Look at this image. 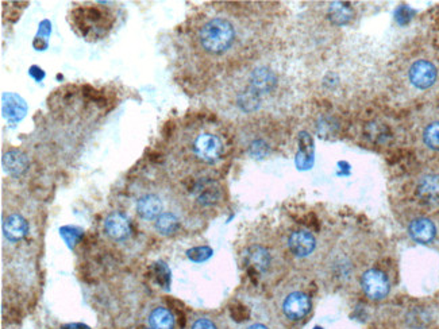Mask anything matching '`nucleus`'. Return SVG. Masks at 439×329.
<instances>
[{
    "mask_svg": "<svg viewBox=\"0 0 439 329\" xmlns=\"http://www.w3.org/2000/svg\"><path fill=\"white\" fill-rule=\"evenodd\" d=\"M276 84V77L268 69H257L251 76V87L253 92L263 93L273 88Z\"/></svg>",
    "mask_w": 439,
    "mask_h": 329,
    "instance_id": "nucleus-15",
    "label": "nucleus"
},
{
    "mask_svg": "<svg viewBox=\"0 0 439 329\" xmlns=\"http://www.w3.org/2000/svg\"><path fill=\"white\" fill-rule=\"evenodd\" d=\"M29 232V224L21 215H10L3 221V234L10 241H22Z\"/></svg>",
    "mask_w": 439,
    "mask_h": 329,
    "instance_id": "nucleus-10",
    "label": "nucleus"
},
{
    "mask_svg": "<svg viewBox=\"0 0 439 329\" xmlns=\"http://www.w3.org/2000/svg\"><path fill=\"white\" fill-rule=\"evenodd\" d=\"M192 329H216V325L208 318H198L193 323Z\"/></svg>",
    "mask_w": 439,
    "mask_h": 329,
    "instance_id": "nucleus-24",
    "label": "nucleus"
},
{
    "mask_svg": "<svg viewBox=\"0 0 439 329\" xmlns=\"http://www.w3.org/2000/svg\"><path fill=\"white\" fill-rule=\"evenodd\" d=\"M236 30L223 18H213L201 27L199 41L201 48L211 54H221L226 51L234 42Z\"/></svg>",
    "mask_w": 439,
    "mask_h": 329,
    "instance_id": "nucleus-1",
    "label": "nucleus"
},
{
    "mask_svg": "<svg viewBox=\"0 0 439 329\" xmlns=\"http://www.w3.org/2000/svg\"><path fill=\"white\" fill-rule=\"evenodd\" d=\"M51 22H49L48 19H45V21H42V22L39 24V28H38L37 37H39V38L48 39V37L51 36Z\"/></svg>",
    "mask_w": 439,
    "mask_h": 329,
    "instance_id": "nucleus-23",
    "label": "nucleus"
},
{
    "mask_svg": "<svg viewBox=\"0 0 439 329\" xmlns=\"http://www.w3.org/2000/svg\"><path fill=\"white\" fill-rule=\"evenodd\" d=\"M418 194L426 203H439V176L427 174L420 178L418 185Z\"/></svg>",
    "mask_w": 439,
    "mask_h": 329,
    "instance_id": "nucleus-13",
    "label": "nucleus"
},
{
    "mask_svg": "<svg viewBox=\"0 0 439 329\" xmlns=\"http://www.w3.org/2000/svg\"><path fill=\"white\" fill-rule=\"evenodd\" d=\"M151 329H173L175 317L166 308H156L149 316Z\"/></svg>",
    "mask_w": 439,
    "mask_h": 329,
    "instance_id": "nucleus-16",
    "label": "nucleus"
},
{
    "mask_svg": "<svg viewBox=\"0 0 439 329\" xmlns=\"http://www.w3.org/2000/svg\"><path fill=\"white\" fill-rule=\"evenodd\" d=\"M361 286H363V291L366 294V297L375 301L384 300L388 296L389 289H390L388 277L377 268H370L365 271L361 278Z\"/></svg>",
    "mask_w": 439,
    "mask_h": 329,
    "instance_id": "nucleus-3",
    "label": "nucleus"
},
{
    "mask_svg": "<svg viewBox=\"0 0 439 329\" xmlns=\"http://www.w3.org/2000/svg\"><path fill=\"white\" fill-rule=\"evenodd\" d=\"M248 329H268V328H266L265 325H263V324H253V325H251V327H249V328Z\"/></svg>",
    "mask_w": 439,
    "mask_h": 329,
    "instance_id": "nucleus-28",
    "label": "nucleus"
},
{
    "mask_svg": "<svg viewBox=\"0 0 439 329\" xmlns=\"http://www.w3.org/2000/svg\"><path fill=\"white\" fill-rule=\"evenodd\" d=\"M137 212L145 220H154L163 214V203L156 194H145L137 202Z\"/></svg>",
    "mask_w": 439,
    "mask_h": 329,
    "instance_id": "nucleus-11",
    "label": "nucleus"
},
{
    "mask_svg": "<svg viewBox=\"0 0 439 329\" xmlns=\"http://www.w3.org/2000/svg\"><path fill=\"white\" fill-rule=\"evenodd\" d=\"M33 46H34L37 51H45V49H48V41L45 38L36 37L34 42H33Z\"/></svg>",
    "mask_w": 439,
    "mask_h": 329,
    "instance_id": "nucleus-26",
    "label": "nucleus"
},
{
    "mask_svg": "<svg viewBox=\"0 0 439 329\" xmlns=\"http://www.w3.org/2000/svg\"><path fill=\"white\" fill-rule=\"evenodd\" d=\"M330 16L333 19V22L343 25L346 22H349L353 16V10L349 6H345L342 3H335L331 6L330 9Z\"/></svg>",
    "mask_w": 439,
    "mask_h": 329,
    "instance_id": "nucleus-18",
    "label": "nucleus"
},
{
    "mask_svg": "<svg viewBox=\"0 0 439 329\" xmlns=\"http://www.w3.org/2000/svg\"><path fill=\"white\" fill-rule=\"evenodd\" d=\"M178 227H180V221H178L177 216L172 212H163L156 219L157 231L165 236H171V235L176 234Z\"/></svg>",
    "mask_w": 439,
    "mask_h": 329,
    "instance_id": "nucleus-17",
    "label": "nucleus"
},
{
    "mask_svg": "<svg viewBox=\"0 0 439 329\" xmlns=\"http://www.w3.org/2000/svg\"><path fill=\"white\" fill-rule=\"evenodd\" d=\"M213 255V250L210 247H195L187 251V256L193 262H204Z\"/></svg>",
    "mask_w": 439,
    "mask_h": 329,
    "instance_id": "nucleus-22",
    "label": "nucleus"
},
{
    "mask_svg": "<svg viewBox=\"0 0 439 329\" xmlns=\"http://www.w3.org/2000/svg\"><path fill=\"white\" fill-rule=\"evenodd\" d=\"M104 231L113 241H125L130 236V221L122 214H111L104 221Z\"/></svg>",
    "mask_w": 439,
    "mask_h": 329,
    "instance_id": "nucleus-8",
    "label": "nucleus"
},
{
    "mask_svg": "<svg viewBox=\"0 0 439 329\" xmlns=\"http://www.w3.org/2000/svg\"><path fill=\"white\" fill-rule=\"evenodd\" d=\"M1 111L3 116L10 122H19L25 118L27 105L21 96L15 93H4L1 96Z\"/></svg>",
    "mask_w": 439,
    "mask_h": 329,
    "instance_id": "nucleus-7",
    "label": "nucleus"
},
{
    "mask_svg": "<svg viewBox=\"0 0 439 329\" xmlns=\"http://www.w3.org/2000/svg\"><path fill=\"white\" fill-rule=\"evenodd\" d=\"M408 232H410V236L418 243H422V244H427V243H431L434 241L435 235H437V228L434 226V223L426 219V217H418L413 220L410 223V227H408Z\"/></svg>",
    "mask_w": 439,
    "mask_h": 329,
    "instance_id": "nucleus-9",
    "label": "nucleus"
},
{
    "mask_svg": "<svg viewBox=\"0 0 439 329\" xmlns=\"http://www.w3.org/2000/svg\"><path fill=\"white\" fill-rule=\"evenodd\" d=\"M66 328L69 329H89L83 324H71V325H66Z\"/></svg>",
    "mask_w": 439,
    "mask_h": 329,
    "instance_id": "nucleus-27",
    "label": "nucleus"
},
{
    "mask_svg": "<svg viewBox=\"0 0 439 329\" xmlns=\"http://www.w3.org/2000/svg\"><path fill=\"white\" fill-rule=\"evenodd\" d=\"M29 75L33 77L36 81H41V80H44L45 78V72L41 69V68H38V66H31L30 68V70H29Z\"/></svg>",
    "mask_w": 439,
    "mask_h": 329,
    "instance_id": "nucleus-25",
    "label": "nucleus"
},
{
    "mask_svg": "<svg viewBox=\"0 0 439 329\" xmlns=\"http://www.w3.org/2000/svg\"><path fill=\"white\" fill-rule=\"evenodd\" d=\"M425 143L428 147L439 150V122L431 123L430 126L425 130Z\"/></svg>",
    "mask_w": 439,
    "mask_h": 329,
    "instance_id": "nucleus-21",
    "label": "nucleus"
},
{
    "mask_svg": "<svg viewBox=\"0 0 439 329\" xmlns=\"http://www.w3.org/2000/svg\"><path fill=\"white\" fill-rule=\"evenodd\" d=\"M311 310V300L301 291L288 294L283 303V312L291 320H301Z\"/></svg>",
    "mask_w": 439,
    "mask_h": 329,
    "instance_id": "nucleus-4",
    "label": "nucleus"
},
{
    "mask_svg": "<svg viewBox=\"0 0 439 329\" xmlns=\"http://www.w3.org/2000/svg\"><path fill=\"white\" fill-rule=\"evenodd\" d=\"M315 246H316V241H315L314 235L308 231L299 229V231L292 232L289 236V251L295 256H299V258L308 256L314 251Z\"/></svg>",
    "mask_w": 439,
    "mask_h": 329,
    "instance_id": "nucleus-6",
    "label": "nucleus"
},
{
    "mask_svg": "<svg viewBox=\"0 0 439 329\" xmlns=\"http://www.w3.org/2000/svg\"><path fill=\"white\" fill-rule=\"evenodd\" d=\"M193 152L195 155L206 164H213L218 161L223 152V143L219 140V137L204 132L196 137L193 140Z\"/></svg>",
    "mask_w": 439,
    "mask_h": 329,
    "instance_id": "nucleus-2",
    "label": "nucleus"
},
{
    "mask_svg": "<svg viewBox=\"0 0 439 329\" xmlns=\"http://www.w3.org/2000/svg\"><path fill=\"white\" fill-rule=\"evenodd\" d=\"M1 164L7 173L13 176H21L29 167V160L24 152L19 150H10L3 154Z\"/></svg>",
    "mask_w": 439,
    "mask_h": 329,
    "instance_id": "nucleus-12",
    "label": "nucleus"
},
{
    "mask_svg": "<svg viewBox=\"0 0 439 329\" xmlns=\"http://www.w3.org/2000/svg\"><path fill=\"white\" fill-rule=\"evenodd\" d=\"M60 234H61L65 243L69 246V249H74L83 236V231L80 228L71 227V226L61 228Z\"/></svg>",
    "mask_w": 439,
    "mask_h": 329,
    "instance_id": "nucleus-20",
    "label": "nucleus"
},
{
    "mask_svg": "<svg viewBox=\"0 0 439 329\" xmlns=\"http://www.w3.org/2000/svg\"><path fill=\"white\" fill-rule=\"evenodd\" d=\"M154 276H156L157 283L163 289L168 291L169 285H171V270L168 268V266L163 262H157L154 265Z\"/></svg>",
    "mask_w": 439,
    "mask_h": 329,
    "instance_id": "nucleus-19",
    "label": "nucleus"
},
{
    "mask_svg": "<svg viewBox=\"0 0 439 329\" xmlns=\"http://www.w3.org/2000/svg\"><path fill=\"white\" fill-rule=\"evenodd\" d=\"M248 259L251 262V267L260 273L266 271L269 266H271V262H272V258H271V254L263 249L261 246H253L249 250H248Z\"/></svg>",
    "mask_w": 439,
    "mask_h": 329,
    "instance_id": "nucleus-14",
    "label": "nucleus"
},
{
    "mask_svg": "<svg viewBox=\"0 0 439 329\" xmlns=\"http://www.w3.org/2000/svg\"><path fill=\"white\" fill-rule=\"evenodd\" d=\"M435 80H437V69L434 63L430 61L419 60L410 69V81L416 88H430L435 83Z\"/></svg>",
    "mask_w": 439,
    "mask_h": 329,
    "instance_id": "nucleus-5",
    "label": "nucleus"
}]
</instances>
